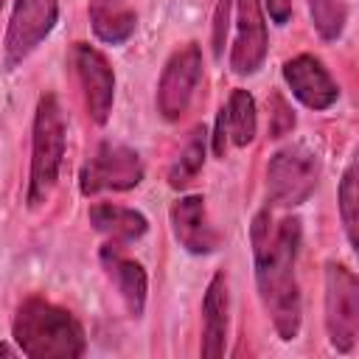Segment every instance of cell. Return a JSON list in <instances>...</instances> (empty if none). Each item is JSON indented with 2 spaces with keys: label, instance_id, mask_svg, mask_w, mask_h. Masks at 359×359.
<instances>
[{
  "label": "cell",
  "instance_id": "cell-4",
  "mask_svg": "<svg viewBox=\"0 0 359 359\" xmlns=\"http://www.w3.org/2000/svg\"><path fill=\"white\" fill-rule=\"evenodd\" d=\"M320 163L317 154L300 143L283 146L269 157L266 165V194L280 208L303 205L317 188Z\"/></svg>",
  "mask_w": 359,
  "mask_h": 359
},
{
  "label": "cell",
  "instance_id": "cell-3",
  "mask_svg": "<svg viewBox=\"0 0 359 359\" xmlns=\"http://www.w3.org/2000/svg\"><path fill=\"white\" fill-rule=\"evenodd\" d=\"M65 112L53 93L36 101L34 112V143H31V180H28V208L48 202L56 188L62 157H65Z\"/></svg>",
  "mask_w": 359,
  "mask_h": 359
},
{
  "label": "cell",
  "instance_id": "cell-26",
  "mask_svg": "<svg viewBox=\"0 0 359 359\" xmlns=\"http://www.w3.org/2000/svg\"><path fill=\"white\" fill-rule=\"evenodd\" d=\"M93 3H123V0H93Z\"/></svg>",
  "mask_w": 359,
  "mask_h": 359
},
{
  "label": "cell",
  "instance_id": "cell-13",
  "mask_svg": "<svg viewBox=\"0 0 359 359\" xmlns=\"http://www.w3.org/2000/svg\"><path fill=\"white\" fill-rule=\"evenodd\" d=\"M101 264L109 275V280L115 283L126 311L132 317H140L143 309H146V289H149V280H146V269L132 261V258H123L118 244H107L101 250Z\"/></svg>",
  "mask_w": 359,
  "mask_h": 359
},
{
  "label": "cell",
  "instance_id": "cell-15",
  "mask_svg": "<svg viewBox=\"0 0 359 359\" xmlns=\"http://www.w3.org/2000/svg\"><path fill=\"white\" fill-rule=\"evenodd\" d=\"M90 224L101 236H107L109 244L137 241L149 230V222H146L143 213H137L132 208H123V205H109V202H101V205L90 208Z\"/></svg>",
  "mask_w": 359,
  "mask_h": 359
},
{
  "label": "cell",
  "instance_id": "cell-23",
  "mask_svg": "<svg viewBox=\"0 0 359 359\" xmlns=\"http://www.w3.org/2000/svg\"><path fill=\"white\" fill-rule=\"evenodd\" d=\"M224 146H227V121H224V107L216 115V129H213V154L224 157Z\"/></svg>",
  "mask_w": 359,
  "mask_h": 359
},
{
  "label": "cell",
  "instance_id": "cell-18",
  "mask_svg": "<svg viewBox=\"0 0 359 359\" xmlns=\"http://www.w3.org/2000/svg\"><path fill=\"white\" fill-rule=\"evenodd\" d=\"M202 163H205V129L199 126V129L191 132L185 149L180 151V157L168 168V185L171 188H185L202 171Z\"/></svg>",
  "mask_w": 359,
  "mask_h": 359
},
{
  "label": "cell",
  "instance_id": "cell-6",
  "mask_svg": "<svg viewBox=\"0 0 359 359\" xmlns=\"http://www.w3.org/2000/svg\"><path fill=\"white\" fill-rule=\"evenodd\" d=\"M143 180V160L135 149L123 143L104 140L95 154L84 163L79 174V188L84 196L101 191H129Z\"/></svg>",
  "mask_w": 359,
  "mask_h": 359
},
{
  "label": "cell",
  "instance_id": "cell-20",
  "mask_svg": "<svg viewBox=\"0 0 359 359\" xmlns=\"http://www.w3.org/2000/svg\"><path fill=\"white\" fill-rule=\"evenodd\" d=\"M314 28L323 39H339L348 22V0H309Z\"/></svg>",
  "mask_w": 359,
  "mask_h": 359
},
{
  "label": "cell",
  "instance_id": "cell-22",
  "mask_svg": "<svg viewBox=\"0 0 359 359\" xmlns=\"http://www.w3.org/2000/svg\"><path fill=\"white\" fill-rule=\"evenodd\" d=\"M272 104H275V112H272V118H275V123H272V137H280L283 132H289L292 126H294V115L289 112V107L283 104V98H272Z\"/></svg>",
  "mask_w": 359,
  "mask_h": 359
},
{
  "label": "cell",
  "instance_id": "cell-14",
  "mask_svg": "<svg viewBox=\"0 0 359 359\" xmlns=\"http://www.w3.org/2000/svg\"><path fill=\"white\" fill-rule=\"evenodd\" d=\"M202 356L219 359L224 353L227 339V278L224 272H216L208 283L205 300H202Z\"/></svg>",
  "mask_w": 359,
  "mask_h": 359
},
{
  "label": "cell",
  "instance_id": "cell-11",
  "mask_svg": "<svg viewBox=\"0 0 359 359\" xmlns=\"http://www.w3.org/2000/svg\"><path fill=\"white\" fill-rule=\"evenodd\" d=\"M266 59V22L258 0H238L236 42L230 50V67L238 76L255 73Z\"/></svg>",
  "mask_w": 359,
  "mask_h": 359
},
{
  "label": "cell",
  "instance_id": "cell-19",
  "mask_svg": "<svg viewBox=\"0 0 359 359\" xmlns=\"http://www.w3.org/2000/svg\"><path fill=\"white\" fill-rule=\"evenodd\" d=\"M339 216L345 224V236L351 247L359 244V180H356V163H351L339 182Z\"/></svg>",
  "mask_w": 359,
  "mask_h": 359
},
{
  "label": "cell",
  "instance_id": "cell-12",
  "mask_svg": "<svg viewBox=\"0 0 359 359\" xmlns=\"http://www.w3.org/2000/svg\"><path fill=\"white\" fill-rule=\"evenodd\" d=\"M171 230L194 255H208L219 247V233L208 219L202 196H182L171 205Z\"/></svg>",
  "mask_w": 359,
  "mask_h": 359
},
{
  "label": "cell",
  "instance_id": "cell-10",
  "mask_svg": "<svg viewBox=\"0 0 359 359\" xmlns=\"http://www.w3.org/2000/svg\"><path fill=\"white\" fill-rule=\"evenodd\" d=\"M283 79L292 95L309 109H328L339 98V87L317 56L300 53L283 65Z\"/></svg>",
  "mask_w": 359,
  "mask_h": 359
},
{
  "label": "cell",
  "instance_id": "cell-17",
  "mask_svg": "<svg viewBox=\"0 0 359 359\" xmlns=\"http://www.w3.org/2000/svg\"><path fill=\"white\" fill-rule=\"evenodd\" d=\"M227 121V137L236 146H250L258 132V115H255V98L247 90H233L230 101L224 107Z\"/></svg>",
  "mask_w": 359,
  "mask_h": 359
},
{
  "label": "cell",
  "instance_id": "cell-7",
  "mask_svg": "<svg viewBox=\"0 0 359 359\" xmlns=\"http://www.w3.org/2000/svg\"><path fill=\"white\" fill-rule=\"evenodd\" d=\"M56 20H59V0H14L3 39L6 67L11 70L22 59H28L53 31Z\"/></svg>",
  "mask_w": 359,
  "mask_h": 359
},
{
  "label": "cell",
  "instance_id": "cell-21",
  "mask_svg": "<svg viewBox=\"0 0 359 359\" xmlns=\"http://www.w3.org/2000/svg\"><path fill=\"white\" fill-rule=\"evenodd\" d=\"M230 6H233V0H219L216 11H213V56L216 59L224 53V39H227V28H230Z\"/></svg>",
  "mask_w": 359,
  "mask_h": 359
},
{
  "label": "cell",
  "instance_id": "cell-5",
  "mask_svg": "<svg viewBox=\"0 0 359 359\" xmlns=\"http://www.w3.org/2000/svg\"><path fill=\"white\" fill-rule=\"evenodd\" d=\"M325 331L328 342L348 353L359 334V280L342 264H325Z\"/></svg>",
  "mask_w": 359,
  "mask_h": 359
},
{
  "label": "cell",
  "instance_id": "cell-8",
  "mask_svg": "<svg viewBox=\"0 0 359 359\" xmlns=\"http://www.w3.org/2000/svg\"><path fill=\"white\" fill-rule=\"evenodd\" d=\"M199 79H202V50L196 42H188L171 53L157 84V109L165 121H177L188 109Z\"/></svg>",
  "mask_w": 359,
  "mask_h": 359
},
{
  "label": "cell",
  "instance_id": "cell-1",
  "mask_svg": "<svg viewBox=\"0 0 359 359\" xmlns=\"http://www.w3.org/2000/svg\"><path fill=\"white\" fill-rule=\"evenodd\" d=\"M252 258H255V283L266 314L280 339H294L300 331V289H297V250H300V219L286 216L272 219L269 210H261L252 219Z\"/></svg>",
  "mask_w": 359,
  "mask_h": 359
},
{
  "label": "cell",
  "instance_id": "cell-16",
  "mask_svg": "<svg viewBox=\"0 0 359 359\" xmlns=\"http://www.w3.org/2000/svg\"><path fill=\"white\" fill-rule=\"evenodd\" d=\"M90 22L101 42L121 45L135 34L137 17L123 3H93L90 6Z\"/></svg>",
  "mask_w": 359,
  "mask_h": 359
},
{
  "label": "cell",
  "instance_id": "cell-2",
  "mask_svg": "<svg viewBox=\"0 0 359 359\" xmlns=\"http://www.w3.org/2000/svg\"><path fill=\"white\" fill-rule=\"evenodd\" d=\"M14 339L31 359H79L87 348L81 323L39 297L25 300L14 314Z\"/></svg>",
  "mask_w": 359,
  "mask_h": 359
},
{
  "label": "cell",
  "instance_id": "cell-25",
  "mask_svg": "<svg viewBox=\"0 0 359 359\" xmlns=\"http://www.w3.org/2000/svg\"><path fill=\"white\" fill-rule=\"evenodd\" d=\"M11 353H14V351H11L6 342H0V356H11Z\"/></svg>",
  "mask_w": 359,
  "mask_h": 359
},
{
  "label": "cell",
  "instance_id": "cell-24",
  "mask_svg": "<svg viewBox=\"0 0 359 359\" xmlns=\"http://www.w3.org/2000/svg\"><path fill=\"white\" fill-rule=\"evenodd\" d=\"M266 11L275 25H286L292 17V0H266Z\"/></svg>",
  "mask_w": 359,
  "mask_h": 359
},
{
  "label": "cell",
  "instance_id": "cell-9",
  "mask_svg": "<svg viewBox=\"0 0 359 359\" xmlns=\"http://www.w3.org/2000/svg\"><path fill=\"white\" fill-rule=\"evenodd\" d=\"M73 67H76L81 90H84L87 115L98 126L107 123V118L112 112V101H115V73H112L107 56L87 42H76L73 45Z\"/></svg>",
  "mask_w": 359,
  "mask_h": 359
}]
</instances>
